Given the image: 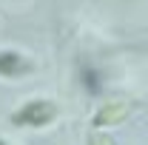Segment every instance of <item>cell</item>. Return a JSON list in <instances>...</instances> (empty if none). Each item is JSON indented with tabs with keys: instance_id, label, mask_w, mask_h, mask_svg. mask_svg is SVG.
Here are the masks:
<instances>
[{
	"instance_id": "277c9868",
	"label": "cell",
	"mask_w": 148,
	"mask_h": 145,
	"mask_svg": "<svg viewBox=\"0 0 148 145\" xmlns=\"http://www.w3.org/2000/svg\"><path fill=\"white\" fill-rule=\"evenodd\" d=\"M83 83H86V88L91 94H100V77H97L94 68H83Z\"/></svg>"
},
{
	"instance_id": "5b68a950",
	"label": "cell",
	"mask_w": 148,
	"mask_h": 145,
	"mask_svg": "<svg viewBox=\"0 0 148 145\" xmlns=\"http://www.w3.org/2000/svg\"><path fill=\"white\" fill-rule=\"evenodd\" d=\"M0 145H9V142H3V140H0Z\"/></svg>"
},
{
	"instance_id": "6da1fadb",
	"label": "cell",
	"mask_w": 148,
	"mask_h": 145,
	"mask_svg": "<svg viewBox=\"0 0 148 145\" xmlns=\"http://www.w3.org/2000/svg\"><path fill=\"white\" fill-rule=\"evenodd\" d=\"M57 117V105L49 100H34V103H26L23 108H17L12 114V122L14 125H29V128H43L49 125Z\"/></svg>"
},
{
	"instance_id": "7a4b0ae2",
	"label": "cell",
	"mask_w": 148,
	"mask_h": 145,
	"mask_svg": "<svg viewBox=\"0 0 148 145\" xmlns=\"http://www.w3.org/2000/svg\"><path fill=\"white\" fill-rule=\"evenodd\" d=\"M131 111V103L128 100H114V103H106L103 108L94 114V125L97 128H106V125H114V122H123Z\"/></svg>"
},
{
	"instance_id": "3957f363",
	"label": "cell",
	"mask_w": 148,
	"mask_h": 145,
	"mask_svg": "<svg viewBox=\"0 0 148 145\" xmlns=\"http://www.w3.org/2000/svg\"><path fill=\"white\" fill-rule=\"evenodd\" d=\"M29 71V60L17 51H0V77H23Z\"/></svg>"
}]
</instances>
